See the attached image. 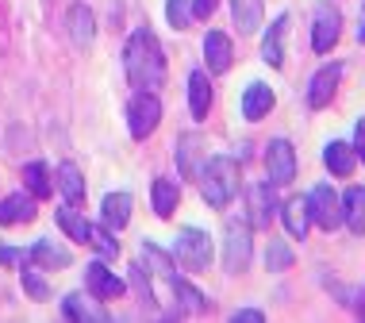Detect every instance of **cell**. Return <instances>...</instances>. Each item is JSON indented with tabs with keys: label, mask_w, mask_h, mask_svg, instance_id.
Returning <instances> with one entry per match:
<instances>
[{
	"label": "cell",
	"mask_w": 365,
	"mask_h": 323,
	"mask_svg": "<svg viewBox=\"0 0 365 323\" xmlns=\"http://www.w3.org/2000/svg\"><path fill=\"white\" fill-rule=\"evenodd\" d=\"M123 73L135 93H158L170 77V62L150 27H135L123 43Z\"/></svg>",
	"instance_id": "1"
},
{
	"label": "cell",
	"mask_w": 365,
	"mask_h": 323,
	"mask_svg": "<svg viewBox=\"0 0 365 323\" xmlns=\"http://www.w3.org/2000/svg\"><path fill=\"white\" fill-rule=\"evenodd\" d=\"M239 162L231 154H215V158H204V165L196 170V185H200V197L208 208H227L235 197H239Z\"/></svg>",
	"instance_id": "2"
},
{
	"label": "cell",
	"mask_w": 365,
	"mask_h": 323,
	"mask_svg": "<svg viewBox=\"0 0 365 323\" xmlns=\"http://www.w3.org/2000/svg\"><path fill=\"white\" fill-rule=\"evenodd\" d=\"M173 258L189 273H204L212 266V235L204 227H185L173 242Z\"/></svg>",
	"instance_id": "3"
},
{
	"label": "cell",
	"mask_w": 365,
	"mask_h": 323,
	"mask_svg": "<svg viewBox=\"0 0 365 323\" xmlns=\"http://www.w3.org/2000/svg\"><path fill=\"white\" fill-rule=\"evenodd\" d=\"M250 223L242 220H227V231H223V270L227 273H242L250 266V254H254V239H250Z\"/></svg>",
	"instance_id": "4"
},
{
	"label": "cell",
	"mask_w": 365,
	"mask_h": 323,
	"mask_svg": "<svg viewBox=\"0 0 365 323\" xmlns=\"http://www.w3.org/2000/svg\"><path fill=\"white\" fill-rule=\"evenodd\" d=\"M158 123H162V101H158V93H135L127 101V131H131V139L154 135Z\"/></svg>",
	"instance_id": "5"
},
{
	"label": "cell",
	"mask_w": 365,
	"mask_h": 323,
	"mask_svg": "<svg viewBox=\"0 0 365 323\" xmlns=\"http://www.w3.org/2000/svg\"><path fill=\"white\" fill-rule=\"evenodd\" d=\"M308 215H312L315 227L334 231L342 223V200H339V193H334L331 185H315V189L308 193Z\"/></svg>",
	"instance_id": "6"
},
{
	"label": "cell",
	"mask_w": 365,
	"mask_h": 323,
	"mask_svg": "<svg viewBox=\"0 0 365 323\" xmlns=\"http://www.w3.org/2000/svg\"><path fill=\"white\" fill-rule=\"evenodd\" d=\"M342 35V12L334 4H315V19H312V51L315 54H327L334 51Z\"/></svg>",
	"instance_id": "7"
},
{
	"label": "cell",
	"mask_w": 365,
	"mask_h": 323,
	"mask_svg": "<svg viewBox=\"0 0 365 323\" xmlns=\"http://www.w3.org/2000/svg\"><path fill=\"white\" fill-rule=\"evenodd\" d=\"M246 223L250 227H269L273 223V212H277V185L273 181H254L246 189Z\"/></svg>",
	"instance_id": "8"
},
{
	"label": "cell",
	"mask_w": 365,
	"mask_h": 323,
	"mask_svg": "<svg viewBox=\"0 0 365 323\" xmlns=\"http://www.w3.org/2000/svg\"><path fill=\"white\" fill-rule=\"evenodd\" d=\"M265 170H269V181L277 185V189H284V185L296 181V150L289 139H269V146H265Z\"/></svg>",
	"instance_id": "9"
},
{
	"label": "cell",
	"mask_w": 365,
	"mask_h": 323,
	"mask_svg": "<svg viewBox=\"0 0 365 323\" xmlns=\"http://www.w3.org/2000/svg\"><path fill=\"white\" fill-rule=\"evenodd\" d=\"M339 81H342V62H327L323 70H315V77L308 81V108L312 112H319V108H327L334 101Z\"/></svg>",
	"instance_id": "10"
},
{
	"label": "cell",
	"mask_w": 365,
	"mask_h": 323,
	"mask_svg": "<svg viewBox=\"0 0 365 323\" xmlns=\"http://www.w3.org/2000/svg\"><path fill=\"white\" fill-rule=\"evenodd\" d=\"M85 285H88V292H93L96 300H115V297H123V292H127L123 277H115V273L104 266V258H93V262H88Z\"/></svg>",
	"instance_id": "11"
},
{
	"label": "cell",
	"mask_w": 365,
	"mask_h": 323,
	"mask_svg": "<svg viewBox=\"0 0 365 323\" xmlns=\"http://www.w3.org/2000/svg\"><path fill=\"white\" fill-rule=\"evenodd\" d=\"M62 316L73 323H104L108 312L96 304V297H85V292H70L62 297Z\"/></svg>",
	"instance_id": "12"
},
{
	"label": "cell",
	"mask_w": 365,
	"mask_h": 323,
	"mask_svg": "<svg viewBox=\"0 0 365 323\" xmlns=\"http://www.w3.org/2000/svg\"><path fill=\"white\" fill-rule=\"evenodd\" d=\"M273 101H277V96H273V89L265 81H250L246 85V93H242V116L250 123H258V120H265V116L273 112Z\"/></svg>",
	"instance_id": "13"
},
{
	"label": "cell",
	"mask_w": 365,
	"mask_h": 323,
	"mask_svg": "<svg viewBox=\"0 0 365 323\" xmlns=\"http://www.w3.org/2000/svg\"><path fill=\"white\" fill-rule=\"evenodd\" d=\"M66 27H70V39H73V46H93V39H96V16H93V8L88 4H70V16H66Z\"/></svg>",
	"instance_id": "14"
},
{
	"label": "cell",
	"mask_w": 365,
	"mask_h": 323,
	"mask_svg": "<svg viewBox=\"0 0 365 323\" xmlns=\"http://www.w3.org/2000/svg\"><path fill=\"white\" fill-rule=\"evenodd\" d=\"M27 262L38 270H66L73 262V254L66 250V247H58L54 239H38L31 250H27Z\"/></svg>",
	"instance_id": "15"
},
{
	"label": "cell",
	"mask_w": 365,
	"mask_h": 323,
	"mask_svg": "<svg viewBox=\"0 0 365 323\" xmlns=\"http://www.w3.org/2000/svg\"><path fill=\"white\" fill-rule=\"evenodd\" d=\"M200 165H204V139L196 131L181 135V139H177V170L189 181H196V170H200Z\"/></svg>",
	"instance_id": "16"
},
{
	"label": "cell",
	"mask_w": 365,
	"mask_h": 323,
	"mask_svg": "<svg viewBox=\"0 0 365 323\" xmlns=\"http://www.w3.org/2000/svg\"><path fill=\"white\" fill-rule=\"evenodd\" d=\"M281 223L292 239H308V227H312V215H308V197H289L281 204Z\"/></svg>",
	"instance_id": "17"
},
{
	"label": "cell",
	"mask_w": 365,
	"mask_h": 323,
	"mask_svg": "<svg viewBox=\"0 0 365 323\" xmlns=\"http://www.w3.org/2000/svg\"><path fill=\"white\" fill-rule=\"evenodd\" d=\"M289 12H281L277 19L269 24V31H265V39H262V58L269 66H277L281 70V62H284V39H289Z\"/></svg>",
	"instance_id": "18"
},
{
	"label": "cell",
	"mask_w": 365,
	"mask_h": 323,
	"mask_svg": "<svg viewBox=\"0 0 365 323\" xmlns=\"http://www.w3.org/2000/svg\"><path fill=\"white\" fill-rule=\"evenodd\" d=\"M204 62H208L212 73H227L235 62V51H231V39L223 31H208L204 35Z\"/></svg>",
	"instance_id": "19"
},
{
	"label": "cell",
	"mask_w": 365,
	"mask_h": 323,
	"mask_svg": "<svg viewBox=\"0 0 365 323\" xmlns=\"http://www.w3.org/2000/svg\"><path fill=\"white\" fill-rule=\"evenodd\" d=\"M35 220V197L31 193H12L0 200V227H16V223Z\"/></svg>",
	"instance_id": "20"
},
{
	"label": "cell",
	"mask_w": 365,
	"mask_h": 323,
	"mask_svg": "<svg viewBox=\"0 0 365 323\" xmlns=\"http://www.w3.org/2000/svg\"><path fill=\"white\" fill-rule=\"evenodd\" d=\"M323 165H327V173H334V178H350L354 170H358V154H354L350 143H327L323 146Z\"/></svg>",
	"instance_id": "21"
},
{
	"label": "cell",
	"mask_w": 365,
	"mask_h": 323,
	"mask_svg": "<svg viewBox=\"0 0 365 323\" xmlns=\"http://www.w3.org/2000/svg\"><path fill=\"white\" fill-rule=\"evenodd\" d=\"M101 220H104V227L123 231L131 223V193H108L101 200Z\"/></svg>",
	"instance_id": "22"
},
{
	"label": "cell",
	"mask_w": 365,
	"mask_h": 323,
	"mask_svg": "<svg viewBox=\"0 0 365 323\" xmlns=\"http://www.w3.org/2000/svg\"><path fill=\"white\" fill-rule=\"evenodd\" d=\"M177 200H181V189H177V181L170 178H154L150 181V208L158 220H170L177 212Z\"/></svg>",
	"instance_id": "23"
},
{
	"label": "cell",
	"mask_w": 365,
	"mask_h": 323,
	"mask_svg": "<svg viewBox=\"0 0 365 323\" xmlns=\"http://www.w3.org/2000/svg\"><path fill=\"white\" fill-rule=\"evenodd\" d=\"M342 223L354 235H365V185H350L342 193Z\"/></svg>",
	"instance_id": "24"
},
{
	"label": "cell",
	"mask_w": 365,
	"mask_h": 323,
	"mask_svg": "<svg viewBox=\"0 0 365 323\" xmlns=\"http://www.w3.org/2000/svg\"><path fill=\"white\" fill-rule=\"evenodd\" d=\"M54 181H58V189H62V200L66 204H81L85 200V178H81V170H77L73 162H62L54 170Z\"/></svg>",
	"instance_id": "25"
},
{
	"label": "cell",
	"mask_w": 365,
	"mask_h": 323,
	"mask_svg": "<svg viewBox=\"0 0 365 323\" xmlns=\"http://www.w3.org/2000/svg\"><path fill=\"white\" fill-rule=\"evenodd\" d=\"M208 108H212V81L204 70H192L189 73V112H192V120H204Z\"/></svg>",
	"instance_id": "26"
},
{
	"label": "cell",
	"mask_w": 365,
	"mask_h": 323,
	"mask_svg": "<svg viewBox=\"0 0 365 323\" xmlns=\"http://www.w3.org/2000/svg\"><path fill=\"white\" fill-rule=\"evenodd\" d=\"M231 16H235V27L242 35H254L265 19V4L262 0H231Z\"/></svg>",
	"instance_id": "27"
},
{
	"label": "cell",
	"mask_w": 365,
	"mask_h": 323,
	"mask_svg": "<svg viewBox=\"0 0 365 323\" xmlns=\"http://www.w3.org/2000/svg\"><path fill=\"white\" fill-rule=\"evenodd\" d=\"M139 254H143V270L158 273V277H162V281H173V277H177V266H173V258H170V254H165L162 247H154L150 239H143Z\"/></svg>",
	"instance_id": "28"
},
{
	"label": "cell",
	"mask_w": 365,
	"mask_h": 323,
	"mask_svg": "<svg viewBox=\"0 0 365 323\" xmlns=\"http://www.w3.org/2000/svg\"><path fill=\"white\" fill-rule=\"evenodd\" d=\"M24 185L27 193H31L35 200H46L54 193V181H51V170H46V162H27L24 165Z\"/></svg>",
	"instance_id": "29"
},
{
	"label": "cell",
	"mask_w": 365,
	"mask_h": 323,
	"mask_svg": "<svg viewBox=\"0 0 365 323\" xmlns=\"http://www.w3.org/2000/svg\"><path fill=\"white\" fill-rule=\"evenodd\" d=\"M54 223L66 231V239H70V242H88V231H93V223L81 220V215L73 212V204H70V208H58L54 212Z\"/></svg>",
	"instance_id": "30"
},
{
	"label": "cell",
	"mask_w": 365,
	"mask_h": 323,
	"mask_svg": "<svg viewBox=\"0 0 365 323\" xmlns=\"http://www.w3.org/2000/svg\"><path fill=\"white\" fill-rule=\"evenodd\" d=\"M19 285H24V292L31 300H38V304H43V300H51V285H46V277L38 273V266H31V262H27L24 273H19Z\"/></svg>",
	"instance_id": "31"
},
{
	"label": "cell",
	"mask_w": 365,
	"mask_h": 323,
	"mask_svg": "<svg viewBox=\"0 0 365 323\" xmlns=\"http://www.w3.org/2000/svg\"><path fill=\"white\" fill-rule=\"evenodd\" d=\"M170 285H173V297H177V304H181L185 312H204V308H208V300L200 297V289H196V285H189V281L173 277Z\"/></svg>",
	"instance_id": "32"
},
{
	"label": "cell",
	"mask_w": 365,
	"mask_h": 323,
	"mask_svg": "<svg viewBox=\"0 0 365 323\" xmlns=\"http://www.w3.org/2000/svg\"><path fill=\"white\" fill-rule=\"evenodd\" d=\"M292 247L289 242H281V239H273L269 247H265V266H269V273H284V270H292Z\"/></svg>",
	"instance_id": "33"
},
{
	"label": "cell",
	"mask_w": 365,
	"mask_h": 323,
	"mask_svg": "<svg viewBox=\"0 0 365 323\" xmlns=\"http://www.w3.org/2000/svg\"><path fill=\"white\" fill-rule=\"evenodd\" d=\"M88 247H96V254H101L104 262H112L115 254H120V242L112 239V227H96V223H93V231H88Z\"/></svg>",
	"instance_id": "34"
},
{
	"label": "cell",
	"mask_w": 365,
	"mask_h": 323,
	"mask_svg": "<svg viewBox=\"0 0 365 323\" xmlns=\"http://www.w3.org/2000/svg\"><path fill=\"white\" fill-rule=\"evenodd\" d=\"M165 19L173 31H185L192 24V0H165Z\"/></svg>",
	"instance_id": "35"
},
{
	"label": "cell",
	"mask_w": 365,
	"mask_h": 323,
	"mask_svg": "<svg viewBox=\"0 0 365 323\" xmlns=\"http://www.w3.org/2000/svg\"><path fill=\"white\" fill-rule=\"evenodd\" d=\"M131 285H135V292H139V300H143V304H154V297H150V285H146V273H143V266H131Z\"/></svg>",
	"instance_id": "36"
},
{
	"label": "cell",
	"mask_w": 365,
	"mask_h": 323,
	"mask_svg": "<svg viewBox=\"0 0 365 323\" xmlns=\"http://www.w3.org/2000/svg\"><path fill=\"white\" fill-rule=\"evenodd\" d=\"M27 258V250H16V247H0V266H19Z\"/></svg>",
	"instance_id": "37"
},
{
	"label": "cell",
	"mask_w": 365,
	"mask_h": 323,
	"mask_svg": "<svg viewBox=\"0 0 365 323\" xmlns=\"http://www.w3.org/2000/svg\"><path fill=\"white\" fill-rule=\"evenodd\" d=\"M354 154H358V162H365V120H358V127H354Z\"/></svg>",
	"instance_id": "38"
},
{
	"label": "cell",
	"mask_w": 365,
	"mask_h": 323,
	"mask_svg": "<svg viewBox=\"0 0 365 323\" xmlns=\"http://www.w3.org/2000/svg\"><path fill=\"white\" fill-rule=\"evenodd\" d=\"M220 0H192V19H208Z\"/></svg>",
	"instance_id": "39"
},
{
	"label": "cell",
	"mask_w": 365,
	"mask_h": 323,
	"mask_svg": "<svg viewBox=\"0 0 365 323\" xmlns=\"http://www.w3.org/2000/svg\"><path fill=\"white\" fill-rule=\"evenodd\" d=\"M231 319H235V323H262V319H265V312H258V308H239Z\"/></svg>",
	"instance_id": "40"
},
{
	"label": "cell",
	"mask_w": 365,
	"mask_h": 323,
	"mask_svg": "<svg viewBox=\"0 0 365 323\" xmlns=\"http://www.w3.org/2000/svg\"><path fill=\"white\" fill-rule=\"evenodd\" d=\"M358 39H361V43H365V8H361V35H358Z\"/></svg>",
	"instance_id": "41"
},
{
	"label": "cell",
	"mask_w": 365,
	"mask_h": 323,
	"mask_svg": "<svg viewBox=\"0 0 365 323\" xmlns=\"http://www.w3.org/2000/svg\"><path fill=\"white\" fill-rule=\"evenodd\" d=\"M361 316H365V304H361Z\"/></svg>",
	"instance_id": "42"
}]
</instances>
